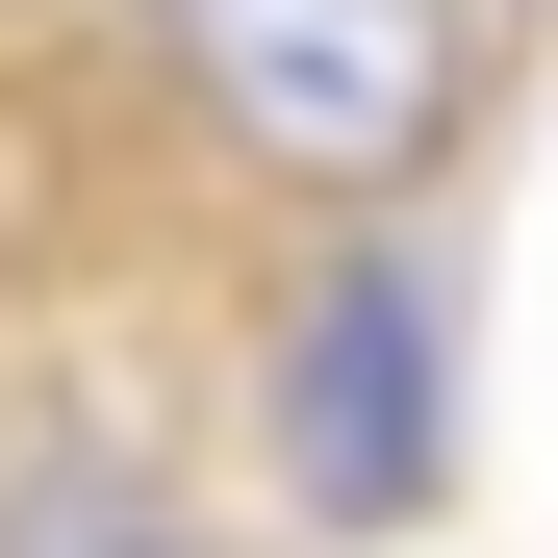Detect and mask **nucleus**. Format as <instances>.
I'll return each instance as SVG.
<instances>
[{
	"label": "nucleus",
	"mask_w": 558,
	"mask_h": 558,
	"mask_svg": "<svg viewBox=\"0 0 558 558\" xmlns=\"http://www.w3.org/2000/svg\"><path fill=\"white\" fill-rule=\"evenodd\" d=\"M26 558H229V533H178V483H128V508H76V533H26Z\"/></svg>",
	"instance_id": "7ed1b4c3"
},
{
	"label": "nucleus",
	"mask_w": 558,
	"mask_h": 558,
	"mask_svg": "<svg viewBox=\"0 0 558 558\" xmlns=\"http://www.w3.org/2000/svg\"><path fill=\"white\" fill-rule=\"evenodd\" d=\"M128 26L178 76V128L229 178H279V204H330V229H381L483 128V26L457 0H128Z\"/></svg>",
	"instance_id": "f257e3e1"
},
{
	"label": "nucleus",
	"mask_w": 558,
	"mask_h": 558,
	"mask_svg": "<svg viewBox=\"0 0 558 558\" xmlns=\"http://www.w3.org/2000/svg\"><path fill=\"white\" fill-rule=\"evenodd\" d=\"M254 457L305 533H432L457 508V279L407 229H330L254 330Z\"/></svg>",
	"instance_id": "f03ea898"
}]
</instances>
